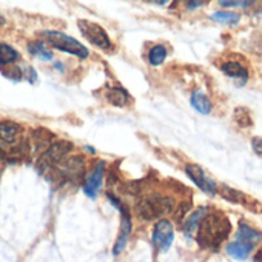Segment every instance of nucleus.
<instances>
[{"label": "nucleus", "instance_id": "f257e3e1", "mask_svg": "<svg viewBox=\"0 0 262 262\" xmlns=\"http://www.w3.org/2000/svg\"><path fill=\"white\" fill-rule=\"evenodd\" d=\"M231 230V224L225 214L214 211L205 214L199 224L198 242L202 248L217 250L219 245L228 237Z\"/></svg>", "mask_w": 262, "mask_h": 262}, {"label": "nucleus", "instance_id": "f03ea898", "mask_svg": "<svg viewBox=\"0 0 262 262\" xmlns=\"http://www.w3.org/2000/svg\"><path fill=\"white\" fill-rule=\"evenodd\" d=\"M173 208H174V201L168 196H161V194H150L147 198H142L138 204V213L145 221L165 216L170 211H173Z\"/></svg>", "mask_w": 262, "mask_h": 262}, {"label": "nucleus", "instance_id": "7ed1b4c3", "mask_svg": "<svg viewBox=\"0 0 262 262\" xmlns=\"http://www.w3.org/2000/svg\"><path fill=\"white\" fill-rule=\"evenodd\" d=\"M42 36L57 50L60 51H65V53H70V54H74L76 57H80V59H86L88 57V50L80 43L77 42L76 39L60 33V31H43Z\"/></svg>", "mask_w": 262, "mask_h": 262}, {"label": "nucleus", "instance_id": "20e7f679", "mask_svg": "<svg viewBox=\"0 0 262 262\" xmlns=\"http://www.w3.org/2000/svg\"><path fill=\"white\" fill-rule=\"evenodd\" d=\"M71 148H73V145L70 142H67V141L54 142L53 145H50V148L37 161L39 171H45V170H50L54 165H57L65 156H68V153L71 151Z\"/></svg>", "mask_w": 262, "mask_h": 262}, {"label": "nucleus", "instance_id": "39448f33", "mask_svg": "<svg viewBox=\"0 0 262 262\" xmlns=\"http://www.w3.org/2000/svg\"><path fill=\"white\" fill-rule=\"evenodd\" d=\"M56 174L60 179H70V181H79L83 174V159L82 156H65L56 168Z\"/></svg>", "mask_w": 262, "mask_h": 262}, {"label": "nucleus", "instance_id": "423d86ee", "mask_svg": "<svg viewBox=\"0 0 262 262\" xmlns=\"http://www.w3.org/2000/svg\"><path fill=\"white\" fill-rule=\"evenodd\" d=\"M79 28H80L82 34L88 39V42H91L93 45H96L102 50H106V51L111 50V40L102 27H99L93 22H88V20H80Z\"/></svg>", "mask_w": 262, "mask_h": 262}, {"label": "nucleus", "instance_id": "0eeeda50", "mask_svg": "<svg viewBox=\"0 0 262 262\" xmlns=\"http://www.w3.org/2000/svg\"><path fill=\"white\" fill-rule=\"evenodd\" d=\"M174 239V230L170 221L167 219H161L153 230V245L159 250V251H167Z\"/></svg>", "mask_w": 262, "mask_h": 262}, {"label": "nucleus", "instance_id": "6e6552de", "mask_svg": "<svg viewBox=\"0 0 262 262\" xmlns=\"http://www.w3.org/2000/svg\"><path fill=\"white\" fill-rule=\"evenodd\" d=\"M185 173L188 174V178L201 188V190H204L205 193H214L216 191V184L211 181V179H208V178H205V174H204V171H202V168L201 167H198V165H187L185 167Z\"/></svg>", "mask_w": 262, "mask_h": 262}, {"label": "nucleus", "instance_id": "1a4fd4ad", "mask_svg": "<svg viewBox=\"0 0 262 262\" xmlns=\"http://www.w3.org/2000/svg\"><path fill=\"white\" fill-rule=\"evenodd\" d=\"M129 233H131V219H129V214L123 211L120 231H119V236H117L116 244H114V247H113V254H114V256L120 254V253L125 250L126 242H128V237H129Z\"/></svg>", "mask_w": 262, "mask_h": 262}, {"label": "nucleus", "instance_id": "9d476101", "mask_svg": "<svg viewBox=\"0 0 262 262\" xmlns=\"http://www.w3.org/2000/svg\"><path fill=\"white\" fill-rule=\"evenodd\" d=\"M102 178H103V162L97 164L96 168H94V171L88 178V181L85 184V193H86V196H90V198H94L96 196L97 190L100 188Z\"/></svg>", "mask_w": 262, "mask_h": 262}, {"label": "nucleus", "instance_id": "9b49d317", "mask_svg": "<svg viewBox=\"0 0 262 262\" xmlns=\"http://www.w3.org/2000/svg\"><path fill=\"white\" fill-rule=\"evenodd\" d=\"M236 237H237L236 241H241L244 244H248V245L254 247V244L262 239V233L254 230V228H251V227H248L247 224H241Z\"/></svg>", "mask_w": 262, "mask_h": 262}, {"label": "nucleus", "instance_id": "f8f14e48", "mask_svg": "<svg viewBox=\"0 0 262 262\" xmlns=\"http://www.w3.org/2000/svg\"><path fill=\"white\" fill-rule=\"evenodd\" d=\"M19 125L8 120H0V142H14L19 135Z\"/></svg>", "mask_w": 262, "mask_h": 262}, {"label": "nucleus", "instance_id": "ddd939ff", "mask_svg": "<svg viewBox=\"0 0 262 262\" xmlns=\"http://www.w3.org/2000/svg\"><path fill=\"white\" fill-rule=\"evenodd\" d=\"M253 247L248 245V244H244L241 241H233L227 245V253L234 257V259H239V260H244L248 257V254L251 253Z\"/></svg>", "mask_w": 262, "mask_h": 262}, {"label": "nucleus", "instance_id": "4468645a", "mask_svg": "<svg viewBox=\"0 0 262 262\" xmlns=\"http://www.w3.org/2000/svg\"><path fill=\"white\" fill-rule=\"evenodd\" d=\"M221 70H222L227 76L242 80V83H245V80L248 79L247 70H245L239 62H227V63H224V65L221 67Z\"/></svg>", "mask_w": 262, "mask_h": 262}, {"label": "nucleus", "instance_id": "2eb2a0df", "mask_svg": "<svg viewBox=\"0 0 262 262\" xmlns=\"http://www.w3.org/2000/svg\"><path fill=\"white\" fill-rule=\"evenodd\" d=\"M191 105L194 106V110H198L202 114H208L211 111V102L208 100V97L201 93V91H194L191 94Z\"/></svg>", "mask_w": 262, "mask_h": 262}, {"label": "nucleus", "instance_id": "dca6fc26", "mask_svg": "<svg viewBox=\"0 0 262 262\" xmlns=\"http://www.w3.org/2000/svg\"><path fill=\"white\" fill-rule=\"evenodd\" d=\"M106 99L110 103H113L114 106H125L128 102V93L122 88H111L106 91Z\"/></svg>", "mask_w": 262, "mask_h": 262}, {"label": "nucleus", "instance_id": "f3484780", "mask_svg": "<svg viewBox=\"0 0 262 262\" xmlns=\"http://www.w3.org/2000/svg\"><path fill=\"white\" fill-rule=\"evenodd\" d=\"M28 51H30L33 56H36V57H39V59H42V60H51V59H53L51 51H50L43 43H40V42H31V43L28 45Z\"/></svg>", "mask_w": 262, "mask_h": 262}, {"label": "nucleus", "instance_id": "a211bd4d", "mask_svg": "<svg viewBox=\"0 0 262 262\" xmlns=\"http://www.w3.org/2000/svg\"><path fill=\"white\" fill-rule=\"evenodd\" d=\"M19 59V53L7 43H0V63L8 65Z\"/></svg>", "mask_w": 262, "mask_h": 262}, {"label": "nucleus", "instance_id": "6ab92c4d", "mask_svg": "<svg viewBox=\"0 0 262 262\" xmlns=\"http://www.w3.org/2000/svg\"><path fill=\"white\" fill-rule=\"evenodd\" d=\"M165 57H167V50H165V47L164 45H156V47H153L151 50H150V53H148V60H150V63L151 65H161L164 60H165Z\"/></svg>", "mask_w": 262, "mask_h": 262}, {"label": "nucleus", "instance_id": "aec40b11", "mask_svg": "<svg viewBox=\"0 0 262 262\" xmlns=\"http://www.w3.org/2000/svg\"><path fill=\"white\" fill-rule=\"evenodd\" d=\"M204 208H201V210H198L196 213H193L188 219H187V222H185V225H184V231H185V234H191L193 233V230L199 225V221L202 219V216H204Z\"/></svg>", "mask_w": 262, "mask_h": 262}, {"label": "nucleus", "instance_id": "412c9836", "mask_svg": "<svg viewBox=\"0 0 262 262\" xmlns=\"http://www.w3.org/2000/svg\"><path fill=\"white\" fill-rule=\"evenodd\" d=\"M239 19L241 17L237 13H230V11H217L213 14V20H217L221 24H237Z\"/></svg>", "mask_w": 262, "mask_h": 262}, {"label": "nucleus", "instance_id": "4be33fe9", "mask_svg": "<svg viewBox=\"0 0 262 262\" xmlns=\"http://www.w3.org/2000/svg\"><path fill=\"white\" fill-rule=\"evenodd\" d=\"M51 135L47 133V129H37L34 133V142H36V147H43V145H48V142H51Z\"/></svg>", "mask_w": 262, "mask_h": 262}, {"label": "nucleus", "instance_id": "5701e85b", "mask_svg": "<svg viewBox=\"0 0 262 262\" xmlns=\"http://www.w3.org/2000/svg\"><path fill=\"white\" fill-rule=\"evenodd\" d=\"M4 74H5L7 77H10V79L16 80V82L22 79V71H20V68H7V70L4 71Z\"/></svg>", "mask_w": 262, "mask_h": 262}, {"label": "nucleus", "instance_id": "b1692460", "mask_svg": "<svg viewBox=\"0 0 262 262\" xmlns=\"http://www.w3.org/2000/svg\"><path fill=\"white\" fill-rule=\"evenodd\" d=\"M123 190L128 194H138L139 193V184L138 182H128L126 185H123Z\"/></svg>", "mask_w": 262, "mask_h": 262}, {"label": "nucleus", "instance_id": "393cba45", "mask_svg": "<svg viewBox=\"0 0 262 262\" xmlns=\"http://www.w3.org/2000/svg\"><path fill=\"white\" fill-rule=\"evenodd\" d=\"M251 144H253L254 153L259 155V156H262V138H254V139L251 141Z\"/></svg>", "mask_w": 262, "mask_h": 262}, {"label": "nucleus", "instance_id": "a878e982", "mask_svg": "<svg viewBox=\"0 0 262 262\" xmlns=\"http://www.w3.org/2000/svg\"><path fill=\"white\" fill-rule=\"evenodd\" d=\"M222 7H234V5H239V7H248L251 5L250 2H221Z\"/></svg>", "mask_w": 262, "mask_h": 262}, {"label": "nucleus", "instance_id": "bb28decb", "mask_svg": "<svg viewBox=\"0 0 262 262\" xmlns=\"http://www.w3.org/2000/svg\"><path fill=\"white\" fill-rule=\"evenodd\" d=\"M25 70H27V76H28V79H30L31 82H36V79H37V76H36V71H34L31 67H27Z\"/></svg>", "mask_w": 262, "mask_h": 262}, {"label": "nucleus", "instance_id": "cd10ccee", "mask_svg": "<svg viewBox=\"0 0 262 262\" xmlns=\"http://www.w3.org/2000/svg\"><path fill=\"white\" fill-rule=\"evenodd\" d=\"M204 5V2H188L187 4V7L190 8V10H194L196 7H202Z\"/></svg>", "mask_w": 262, "mask_h": 262}, {"label": "nucleus", "instance_id": "c85d7f7f", "mask_svg": "<svg viewBox=\"0 0 262 262\" xmlns=\"http://www.w3.org/2000/svg\"><path fill=\"white\" fill-rule=\"evenodd\" d=\"M0 25H2V19H0Z\"/></svg>", "mask_w": 262, "mask_h": 262}]
</instances>
